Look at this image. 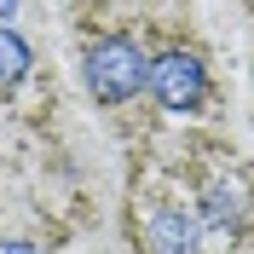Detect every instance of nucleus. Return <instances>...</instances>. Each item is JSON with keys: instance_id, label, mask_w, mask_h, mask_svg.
Listing matches in <instances>:
<instances>
[{"instance_id": "nucleus-1", "label": "nucleus", "mask_w": 254, "mask_h": 254, "mask_svg": "<svg viewBox=\"0 0 254 254\" xmlns=\"http://www.w3.org/2000/svg\"><path fill=\"white\" fill-rule=\"evenodd\" d=\"M150 75V58L139 52V41H127V35H98L93 47H87V87L93 98L104 104H127V98L144 87Z\"/></svg>"}, {"instance_id": "nucleus-2", "label": "nucleus", "mask_w": 254, "mask_h": 254, "mask_svg": "<svg viewBox=\"0 0 254 254\" xmlns=\"http://www.w3.org/2000/svg\"><path fill=\"white\" fill-rule=\"evenodd\" d=\"M144 87L156 93L162 110L190 116V110H202V98H208V69H202V58H196V52L168 47L162 58H150V75H144Z\"/></svg>"}, {"instance_id": "nucleus-3", "label": "nucleus", "mask_w": 254, "mask_h": 254, "mask_svg": "<svg viewBox=\"0 0 254 254\" xmlns=\"http://www.w3.org/2000/svg\"><path fill=\"white\" fill-rule=\"evenodd\" d=\"M144 243H150V254H196V220H190L185 208H156L150 214V225H144Z\"/></svg>"}, {"instance_id": "nucleus-4", "label": "nucleus", "mask_w": 254, "mask_h": 254, "mask_svg": "<svg viewBox=\"0 0 254 254\" xmlns=\"http://www.w3.org/2000/svg\"><path fill=\"white\" fill-rule=\"evenodd\" d=\"M29 47H23V35L17 29H6V23H0V93H12L17 81L29 75Z\"/></svg>"}, {"instance_id": "nucleus-5", "label": "nucleus", "mask_w": 254, "mask_h": 254, "mask_svg": "<svg viewBox=\"0 0 254 254\" xmlns=\"http://www.w3.org/2000/svg\"><path fill=\"white\" fill-rule=\"evenodd\" d=\"M237 214H243V208H237V190H231V185H208L202 190V220L214 225V231H231Z\"/></svg>"}, {"instance_id": "nucleus-6", "label": "nucleus", "mask_w": 254, "mask_h": 254, "mask_svg": "<svg viewBox=\"0 0 254 254\" xmlns=\"http://www.w3.org/2000/svg\"><path fill=\"white\" fill-rule=\"evenodd\" d=\"M0 254H41L35 243H0Z\"/></svg>"}, {"instance_id": "nucleus-7", "label": "nucleus", "mask_w": 254, "mask_h": 254, "mask_svg": "<svg viewBox=\"0 0 254 254\" xmlns=\"http://www.w3.org/2000/svg\"><path fill=\"white\" fill-rule=\"evenodd\" d=\"M17 12V0H0V17H12Z\"/></svg>"}]
</instances>
